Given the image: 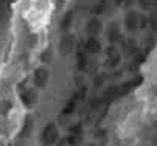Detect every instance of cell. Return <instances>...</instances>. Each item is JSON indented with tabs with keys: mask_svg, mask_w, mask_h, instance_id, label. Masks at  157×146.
Here are the masks:
<instances>
[{
	"mask_svg": "<svg viewBox=\"0 0 157 146\" xmlns=\"http://www.w3.org/2000/svg\"><path fill=\"white\" fill-rule=\"evenodd\" d=\"M50 0H31L30 6L25 11V20L31 27V30L40 31L47 25V20L50 17Z\"/></svg>",
	"mask_w": 157,
	"mask_h": 146,
	"instance_id": "cell-1",
	"label": "cell"
},
{
	"mask_svg": "<svg viewBox=\"0 0 157 146\" xmlns=\"http://www.w3.org/2000/svg\"><path fill=\"white\" fill-rule=\"evenodd\" d=\"M120 24H121L123 33H126L129 36L148 31V14L142 13L137 8L126 9L123 14V19L120 20Z\"/></svg>",
	"mask_w": 157,
	"mask_h": 146,
	"instance_id": "cell-2",
	"label": "cell"
},
{
	"mask_svg": "<svg viewBox=\"0 0 157 146\" xmlns=\"http://www.w3.org/2000/svg\"><path fill=\"white\" fill-rule=\"evenodd\" d=\"M104 31H106V37H107V42L110 45H115L118 44L121 37H123V28H121V24L117 22V20H112L109 22L106 27H104Z\"/></svg>",
	"mask_w": 157,
	"mask_h": 146,
	"instance_id": "cell-3",
	"label": "cell"
},
{
	"mask_svg": "<svg viewBox=\"0 0 157 146\" xmlns=\"http://www.w3.org/2000/svg\"><path fill=\"white\" fill-rule=\"evenodd\" d=\"M16 81L0 75V99H14Z\"/></svg>",
	"mask_w": 157,
	"mask_h": 146,
	"instance_id": "cell-4",
	"label": "cell"
},
{
	"mask_svg": "<svg viewBox=\"0 0 157 146\" xmlns=\"http://www.w3.org/2000/svg\"><path fill=\"white\" fill-rule=\"evenodd\" d=\"M73 48H75V37L72 34H64L59 40V45H58L59 53L65 58L73 51Z\"/></svg>",
	"mask_w": 157,
	"mask_h": 146,
	"instance_id": "cell-5",
	"label": "cell"
},
{
	"mask_svg": "<svg viewBox=\"0 0 157 146\" xmlns=\"http://www.w3.org/2000/svg\"><path fill=\"white\" fill-rule=\"evenodd\" d=\"M104 30V25H103V22L98 19V17H94V19H90L87 22V25H86V31H87V34L90 36V37H95L100 31H103Z\"/></svg>",
	"mask_w": 157,
	"mask_h": 146,
	"instance_id": "cell-6",
	"label": "cell"
},
{
	"mask_svg": "<svg viewBox=\"0 0 157 146\" xmlns=\"http://www.w3.org/2000/svg\"><path fill=\"white\" fill-rule=\"evenodd\" d=\"M136 8L148 14L157 8V0H136Z\"/></svg>",
	"mask_w": 157,
	"mask_h": 146,
	"instance_id": "cell-7",
	"label": "cell"
},
{
	"mask_svg": "<svg viewBox=\"0 0 157 146\" xmlns=\"http://www.w3.org/2000/svg\"><path fill=\"white\" fill-rule=\"evenodd\" d=\"M34 81L37 86H47V81H48V70L47 67H39L34 72Z\"/></svg>",
	"mask_w": 157,
	"mask_h": 146,
	"instance_id": "cell-8",
	"label": "cell"
},
{
	"mask_svg": "<svg viewBox=\"0 0 157 146\" xmlns=\"http://www.w3.org/2000/svg\"><path fill=\"white\" fill-rule=\"evenodd\" d=\"M115 5L121 9H131V8H136V0H114Z\"/></svg>",
	"mask_w": 157,
	"mask_h": 146,
	"instance_id": "cell-9",
	"label": "cell"
},
{
	"mask_svg": "<svg viewBox=\"0 0 157 146\" xmlns=\"http://www.w3.org/2000/svg\"><path fill=\"white\" fill-rule=\"evenodd\" d=\"M8 143H10V137L0 134V146H8Z\"/></svg>",
	"mask_w": 157,
	"mask_h": 146,
	"instance_id": "cell-10",
	"label": "cell"
}]
</instances>
